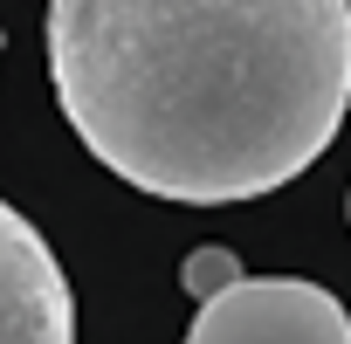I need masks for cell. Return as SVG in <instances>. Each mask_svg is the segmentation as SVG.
Instances as JSON below:
<instances>
[{
    "mask_svg": "<svg viewBox=\"0 0 351 344\" xmlns=\"http://www.w3.org/2000/svg\"><path fill=\"white\" fill-rule=\"evenodd\" d=\"M42 35L90 158L180 207L289 186L351 110V0H49Z\"/></svg>",
    "mask_w": 351,
    "mask_h": 344,
    "instance_id": "obj_1",
    "label": "cell"
},
{
    "mask_svg": "<svg viewBox=\"0 0 351 344\" xmlns=\"http://www.w3.org/2000/svg\"><path fill=\"white\" fill-rule=\"evenodd\" d=\"M186 344H351V310L303 275H248L200 303Z\"/></svg>",
    "mask_w": 351,
    "mask_h": 344,
    "instance_id": "obj_2",
    "label": "cell"
},
{
    "mask_svg": "<svg viewBox=\"0 0 351 344\" xmlns=\"http://www.w3.org/2000/svg\"><path fill=\"white\" fill-rule=\"evenodd\" d=\"M0 344H76L62 262L8 200H0Z\"/></svg>",
    "mask_w": 351,
    "mask_h": 344,
    "instance_id": "obj_3",
    "label": "cell"
},
{
    "mask_svg": "<svg viewBox=\"0 0 351 344\" xmlns=\"http://www.w3.org/2000/svg\"><path fill=\"white\" fill-rule=\"evenodd\" d=\"M180 282H186V296H193V303H214V296H228V289H234V282H248V275H241L234 248H193V255H186V269H180Z\"/></svg>",
    "mask_w": 351,
    "mask_h": 344,
    "instance_id": "obj_4",
    "label": "cell"
},
{
    "mask_svg": "<svg viewBox=\"0 0 351 344\" xmlns=\"http://www.w3.org/2000/svg\"><path fill=\"white\" fill-rule=\"evenodd\" d=\"M0 49H8V35H0Z\"/></svg>",
    "mask_w": 351,
    "mask_h": 344,
    "instance_id": "obj_5",
    "label": "cell"
},
{
    "mask_svg": "<svg viewBox=\"0 0 351 344\" xmlns=\"http://www.w3.org/2000/svg\"><path fill=\"white\" fill-rule=\"evenodd\" d=\"M344 214H351V200H344Z\"/></svg>",
    "mask_w": 351,
    "mask_h": 344,
    "instance_id": "obj_6",
    "label": "cell"
}]
</instances>
